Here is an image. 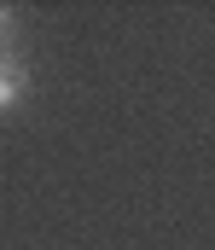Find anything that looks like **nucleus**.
Instances as JSON below:
<instances>
[{
	"label": "nucleus",
	"instance_id": "obj_1",
	"mask_svg": "<svg viewBox=\"0 0 215 250\" xmlns=\"http://www.w3.org/2000/svg\"><path fill=\"white\" fill-rule=\"evenodd\" d=\"M29 93V64L23 59H0V111H12Z\"/></svg>",
	"mask_w": 215,
	"mask_h": 250
},
{
	"label": "nucleus",
	"instance_id": "obj_2",
	"mask_svg": "<svg viewBox=\"0 0 215 250\" xmlns=\"http://www.w3.org/2000/svg\"><path fill=\"white\" fill-rule=\"evenodd\" d=\"M12 29H18V12L0 6V59H12Z\"/></svg>",
	"mask_w": 215,
	"mask_h": 250
}]
</instances>
